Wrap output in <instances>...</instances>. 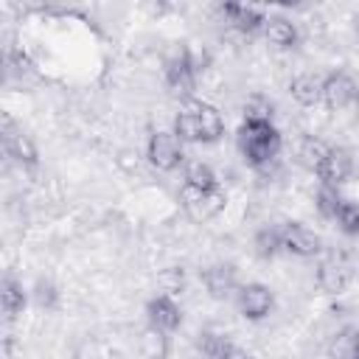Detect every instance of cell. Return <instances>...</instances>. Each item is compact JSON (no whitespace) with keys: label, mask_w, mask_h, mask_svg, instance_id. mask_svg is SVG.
Returning a JSON list of instances; mask_svg holds the SVG:
<instances>
[{"label":"cell","mask_w":359,"mask_h":359,"mask_svg":"<svg viewBox=\"0 0 359 359\" xmlns=\"http://www.w3.org/2000/svg\"><path fill=\"white\" fill-rule=\"evenodd\" d=\"M244 118L252 121H272V101L264 95H250L244 104Z\"/></svg>","instance_id":"cell-25"},{"label":"cell","mask_w":359,"mask_h":359,"mask_svg":"<svg viewBox=\"0 0 359 359\" xmlns=\"http://www.w3.org/2000/svg\"><path fill=\"white\" fill-rule=\"evenodd\" d=\"M140 351L146 359H165L168 356V334L149 325L140 337Z\"/></svg>","instance_id":"cell-23"},{"label":"cell","mask_w":359,"mask_h":359,"mask_svg":"<svg viewBox=\"0 0 359 359\" xmlns=\"http://www.w3.org/2000/svg\"><path fill=\"white\" fill-rule=\"evenodd\" d=\"M359 104V84L348 70H331L323 76V107L342 112Z\"/></svg>","instance_id":"cell-7"},{"label":"cell","mask_w":359,"mask_h":359,"mask_svg":"<svg viewBox=\"0 0 359 359\" xmlns=\"http://www.w3.org/2000/svg\"><path fill=\"white\" fill-rule=\"evenodd\" d=\"M182 185L202 188V191H213V188H219L222 182H219L216 171H213L208 163H191V165L185 168V182H182Z\"/></svg>","instance_id":"cell-22"},{"label":"cell","mask_w":359,"mask_h":359,"mask_svg":"<svg viewBox=\"0 0 359 359\" xmlns=\"http://www.w3.org/2000/svg\"><path fill=\"white\" fill-rule=\"evenodd\" d=\"M227 359H252V356H250V353H247V351H241V348H238V345H236V348H233V351H230V356H227Z\"/></svg>","instance_id":"cell-27"},{"label":"cell","mask_w":359,"mask_h":359,"mask_svg":"<svg viewBox=\"0 0 359 359\" xmlns=\"http://www.w3.org/2000/svg\"><path fill=\"white\" fill-rule=\"evenodd\" d=\"M261 34H264L266 42L275 45L278 50H292V48H297V42H300L297 25H294L289 17H283V14H269Z\"/></svg>","instance_id":"cell-15"},{"label":"cell","mask_w":359,"mask_h":359,"mask_svg":"<svg viewBox=\"0 0 359 359\" xmlns=\"http://www.w3.org/2000/svg\"><path fill=\"white\" fill-rule=\"evenodd\" d=\"M328 149H331V143H325V140H320V137H306V140L300 143L297 157H300V163L314 174V171L320 168V163L325 160Z\"/></svg>","instance_id":"cell-21"},{"label":"cell","mask_w":359,"mask_h":359,"mask_svg":"<svg viewBox=\"0 0 359 359\" xmlns=\"http://www.w3.org/2000/svg\"><path fill=\"white\" fill-rule=\"evenodd\" d=\"M199 278H202V286L208 289V294L213 300H224V297L236 294V289L241 286L233 264H210L199 272Z\"/></svg>","instance_id":"cell-14"},{"label":"cell","mask_w":359,"mask_h":359,"mask_svg":"<svg viewBox=\"0 0 359 359\" xmlns=\"http://www.w3.org/2000/svg\"><path fill=\"white\" fill-rule=\"evenodd\" d=\"M146 160L157 171H174V168H180L182 160H185L180 135L174 129H157V132H151L149 140H146Z\"/></svg>","instance_id":"cell-5"},{"label":"cell","mask_w":359,"mask_h":359,"mask_svg":"<svg viewBox=\"0 0 359 359\" xmlns=\"http://www.w3.org/2000/svg\"><path fill=\"white\" fill-rule=\"evenodd\" d=\"M351 278H353V269H351V264H348V258H345L342 252H331V255H325V258L317 261L314 280H317L320 292H325V294H339V292L348 289Z\"/></svg>","instance_id":"cell-10"},{"label":"cell","mask_w":359,"mask_h":359,"mask_svg":"<svg viewBox=\"0 0 359 359\" xmlns=\"http://www.w3.org/2000/svg\"><path fill=\"white\" fill-rule=\"evenodd\" d=\"M353 31H356V36H359V14L353 17Z\"/></svg>","instance_id":"cell-28"},{"label":"cell","mask_w":359,"mask_h":359,"mask_svg":"<svg viewBox=\"0 0 359 359\" xmlns=\"http://www.w3.org/2000/svg\"><path fill=\"white\" fill-rule=\"evenodd\" d=\"M255 252L261 258H275L283 252V241H280V224H264L255 233Z\"/></svg>","instance_id":"cell-19"},{"label":"cell","mask_w":359,"mask_h":359,"mask_svg":"<svg viewBox=\"0 0 359 359\" xmlns=\"http://www.w3.org/2000/svg\"><path fill=\"white\" fill-rule=\"evenodd\" d=\"M331 222L339 227V233L359 236V205L342 196L339 205H337V210H334V216H331Z\"/></svg>","instance_id":"cell-20"},{"label":"cell","mask_w":359,"mask_h":359,"mask_svg":"<svg viewBox=\"0 0 359 359\" xmlns=\"http://www.w3.org/2000/svg\"><path fill=\"white\" fill-rule=\"evenodd\" d=\"M236 146H238V154L241 160L261 171L266 168L269 163L278 160L280 154V146H283V137L278 132V126L272 121H252V118H244L238 132H236Z\"/></svg>","instance_id":"cell-1"},{"label":"cell","mask_w":359,"mask_h":359,"mask_svg":"<svg viewBox=\"0 0 359 359\" xmlns=\"http://www.w3.org/2000/svg\"><path fill=\"white\" fill-rule=\"evenodd\" d=\"M196 348H199V353L205 359H227L236 345L224 334H219V331H202L196 337Z\"/></svg>","instance_id":"cell-18"},{"label":"cell","mask_w":359,"mask_h":359,"mask_svg":"<svg viewBox=\"0 0 359 359\" xmlns=\"http://www.w3.org/2000/svg\"><path fill=\"white\" fill-rule=\"evenodd\" d=\"M233 297H236V306H238L241 317L250 320V323L266 320V317L272 314V309H275V294H272V289H269L266 283H258V280L241 283Z\"/></svg>","instance_id":"cell-8"},{"label":"cell","mask_w":359,"mask_h":359,"mask_svg":"<svg viewBox=\"0 0 359 359\" xmlns=\"http://www.w3.org/2000/svg\"><path fill=\"white\" fill-rule=\"evenodd\" d=\"M289 93L300 107H320L323 104V76L297 73L289 81Z\"/></svg>","instance_id":"cell-17"},{"label":"cell","mask_w":359,"mask_h":359,"mask_svg":"<svg viewBox=\"0 0 359 359\" xmlns=\"http://www.w3.org/2000/svg\"><path fill=\"white\" fill-rule=\"evenodd\" d=\"M146 323L151 328H157V331L174 334L182 325V309H180L177 297L174 294H165V292L149 297V303H146Z\"/></svg>","instance_id":"cell-12"},{"label":"cell","mask_w":359,"mask_h":359,"mask_svg":"<svg viewBox=\"0 0 359 359\" xmlns=\"http://www.w3.org/2000/svg\"><path fill=\"white\" fill-rule=\"evenodd\" d=\"M353 359H359V331H356V353H353Z\"/></svg>","instance_id":"cell-29"},{"label":"cell","mask_w":359,"mask_h":359,"mask_svg":"<svg viewBox=\"0 0 359 359\" xmlns=\"http://www.w3.org/2000/svg\"><path fill=\"white\" fill-rule=\"evenodd\" d=\"M180 202L185 208V213L194 219V222H208L213 216H219L227 205V191L219 185L213 191H202V188H191V185H182L180 188Z\"/></svg>","instance_id":"cell-6"},{"label":"cell","mask_w":359,"mask_h":359,"mask_svg":"<svg viewBox=\"0 0 359 359\" xmlns=\"http://www.w3.org/2000/svg\"><path fill=\"white\" fill-rule=\"evenodd\" d=\"M283 252L294 258H314L323 252V238L303 222H280Z\"/></svg>","instance_id":"cell-9"},{"label":"cell","mask_w":359,"mask_h":359,"mask_svg":"<svg viewBox=\"0 0 359 359\" xmlns=\"http://www.w3.org/2000/svg\"><path fill=\"white\" fill-rule=\"evenodd\" d=\"M199 59L191 48L180 45L177 50H171V56L165 59V87L171 90V95L191 101L194 90H196V79H199Z\"/></svg>","instance_id":"cell-3"},{"label":"cell","mask_w":359,"mask_h":359,"mask_svg":"<svg viewBox=\"0 0 359 359\" xmlns=\"http://www.w3.org/2000/svg\"><path fill=\"white\" fill-rule=\"evenodd\" d=\"M219 14H222V20H224L233 31L247 34V36L264 31V22H266V17H269L264 8L241 6V3H222V6H219Z\"/></svg>","instance_id":"cell-13"},{"label":"cell","mask_w":359,"mask_h":359,"mask_svg":"<svg viewBox=\"0 0 359 359\" xmlns=\"http://www.w3.org/2000/svg\"><path fill=\"white\" fill-rule=\"evenodd\" d=\"M314 174L320 180V185L342 188L353 177V154L345 146H331L328 154H325V160L320 163V168Z\"/></svg>","instance_id":"cell-11"},{"label":"cell","mask_w":359,"mask_h":359,"mask_svg":"<svg viewBox=\"0 0 359 359\" xmlns=\"http://www.w3.org/2000/svg\"><path fill=\"white\" fill-rule=\"evenodd\" d=\"M0 146H3V154L14 165H20L25 171H34L39 165V151H36L34 140L22 132V126L14 123V118L8 112L0 115Z\"/></svg>","instance_id":"cell-4"},{"label":"cell","mask_w":359,"mask_h":359,"mask_svg":"<svg viewBox=\"0 0 359 359\" xmlns=\"http://www.w3.org/2000/svg\"><path fill=\"white\" fill-rule=\"evenodd\" d=\"M356 331H359V328H353V325L342 328V331L331 339L328 356H331V359H353V353H356Z\"/></svg>","instance_id":"cell-24"},{"label":"cell","mask_w":359,"mask_h":359,"mask_svg":"<svg viewBox=\"0 0 359 359\" xmlns=\"http://www.w3.org/2000/svg\"><path fill=\"white\" fill-rule=\"evenodd\" d=\"M56 297H59V294H56V289H53L50 280H39V283H36V303H39V306L50 309V306L56 303Z\"/></svg>","instance_id":"cell-26"},{"label":"cell","mask_w":359,"mask_h":359,"mask_svg":"<svg viewBox=\"0 0 359 359\" xmlns=\"http://www.w3.org/2000/svg\"><path fill=\"white\" fill-rule=\"evenodd\" d=\"M174 132L182 143H219L224 135V118L213 104L191 98L177 112Z\"/></svg>","instance_id":"cell-2"},{"label":"cell","mask_w":359,"mask_h":359,"mask_svg":"<svg viewBox=\"0 0 359 359\" xmlns=\"http://www.w3.org/2000/svg\"><path fill=\"white\" fill-rule=\"evenodd\" d=\"M25 303H28V294H25L22 280H17L11 272H6V275H3V280H0V306H3L6 325H8V323H14V320L22 314Z\"/></svg>","instance_id":"cell-16"}]
</instances>
